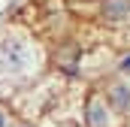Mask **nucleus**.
<instances>
[{"label":"nucleus","instance_id":"1","mask_svg":"<svg viewBox=\"0 0 130 127\" xmlns=\"http://www.w3.org/2000/svg\"><path fill=\"white\" fill-rule=\"evenodd\" d=\"M106 18H112V21H118V18H124L130 12V0H106Z\"/></svg>","mask_w":130,"mask_h":127},{"label":"nucleus","instance_id":"2","mask_svg":"<svg viewBox=\"0 0 130 127\" xmlns=\"http://www.w3.org/2000/svg\"><path fill=\"white\" fill-rule=\"evenodd\" d=\"M124 70H127V73H130V58H127V61H124Z\"/></svg>","mask_w":130,"mask_h":127}]
</instances>
